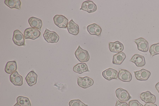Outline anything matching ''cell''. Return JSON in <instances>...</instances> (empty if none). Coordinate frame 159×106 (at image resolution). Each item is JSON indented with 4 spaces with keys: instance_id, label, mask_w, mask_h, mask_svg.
<instances>
[{
    "instance_id": "obj_6",
    "label": "cell",
    "mask_w": 159,
    "mask_h": 106,
    "mask_svg": "<svg viewBox=\"0 0 159 106\" xmlns=\"http://www.w3.org/2000/svg\"><path fill=\"white\" fill-rule=\"evenodd\" d=\"M115 93L117 97L122 102L127 101L131 98L128 91L121 88L117 89Z\"/></svg>"
},
{
    "instance_id": "obj_3",
    "label": "cell",
    "mask_w": 159,
    "mask_h": 106,
    "mask_svg": "<svg viewBox=\"0 0 159 106\" xmlns=\"http://www.w3.org/2000/svg\"><path fill=\"white\" fill-rule=\"evenodd\" d=\"M41 35L40 32L34 28H28L25 30L24 32L25 39H35L39 37Z\"/></svg>"
},
{
    "instance_id": "obj_8",
    "label": "cell",
    "mask_w": 159,
    "mask_h": 106,
    "mask_svg": "<svg viewBox=\"0 0 159 106\" xmlns=\"http://www.w3.org/2000/svg\"><path fill=\"white\" fill-rule=\"evenodd\" d=\"M118 72L116 70L111 68L105 70L102 73L103 77L108 81L118 79Z\"/></svg>"
},
{
    "instance_id": "obj_30",
    "label": "cell",
    "mask_w": 159,
    "mask_h": 106,
    "mask_svg": "<svg viewBox=\"0 0 159 106\" xmlns=\"http://www.w3.org/2000/svg\"><path fill=\"white\" fill-rule=\"evenodd\" d=\"M144 106H157V105L153 103H146L144 104Z\"/></svg>"
},
{
    "instance_id": "obj_14",
    "label": "cell",
    "mask_w": 159,
    "mask_h": 106,
    "mask_svg": "<svg viewBox=\"0 0 159 106\" xmlns=\"http://www.w3.org/2000/svg\"><path fill=\"white\" fill-rule=\"evenodd\" d=\"M109 48L110 51L113 53L121 52L124 49L123 44L118 41L109 43Z\"/></svg>"
},
{
    "instance_id": "obj_24",
    "label": "cell",
    "mask_w": 159,
    "mask_h": 106,
    "mask_svg": "<svg viewBox=\"0 0 159 106\" xmlns=\"http://www.w3.org/2000/svg\"><path fill=\"white\" fill-rule=\"evenodd\" d=\"M4 3L11 8L20 9L21 2L20 0H5Z\"/></svg>"
},
{
    "instance_id": "obj_12",
    "label": "cell",
    "mask_w": 159,
    "mask_h": 106,
    "mask_svg": "<svg viewBox=\"0 0 159 106\" xmlns=\"http://www.w3.org/2000/svg\"><path fill=\"white\" fill-rule=\"evenodd\" d=\"M141 99L145 103H154L156 101L155 96L147 91L142 93L140 95Z\"/></svg>"
},
{
    "instance_id": "obj_25",
    "label": "cell",
    "mask_w": 159,
    "mask_h": 106,
    "mask_svg": "<svg viewBox=\"0 0 159 106\" xmlns=\"http://www.w3.org/2000/svg\"><path fill=\"white\" fill-rule=\"evenodd\" d=\"M17 103L20 106H31V104L29 99L27 97L19 96L16 98Z\"/></svg>"
},
{
    "instance_id": "obj_5",
    "label": "cell",
    "mask_w": 159,
    "mask_h": 106,
    "mask_svg": "<svg viewBox=\"0 0 159 106\" xmlns=\"http://www.w3.org/2000/svg\"><path fill=\"white\" fill-rule=\"evenodd\" d=\"M54 24L61 28H66L68 23V19L64 16L61 15H56L53 18Z\"/></svg>"
},
{
    "instance_id": "obj_28",
    "label": "cell",
    "mask_w": 159,
    "mask_h": 106,
    "mask_svg": "<svg viewBox=\"0 0 159 106\" xmlns=\"http://www.w3.org/2000/svg\"><path fill=\"white\" fill-rule=\"evenodd\" d=\"M129 106H144L137 100H133L129 102Z\"/></svg>"
},
{
    "instance_id": "obj_2",
    "label": "cell",
    "mask_w": 159,
    "mask_h": 106,
    "mask_svg": "<svg viewBox=\"0 0 159 106\" xmlns=\"http://www.w3.org/2000/svg\"><path fill=\"white\" fill-rule=\"evenodd\" d=\"M45 40L48 43H56L58 42L59 37L55 32L51 31L46 28L43 35Z\"/></svg>"
},
{
    "instance_id": "obj_29",
    "label": "cell",
    "mask_w": 159,
    "mask_h": 106,
    "mask_svg": "<svg viewBox=\"0 0 159 106\" xmlns=\"http://www.w3.org/2000/svg\"><path fill=\"white\" fill-rule=\"evenodd\" d=\"M115 106H129V105L127 103L121 102L117 99Z\"/></svg>"
},
{
    "instance_id": "obj_20",
    "label": "cell",
    "mask_w": 159,
    "mask_h": 106,
    "mask_svg": "<svg viewBox=\"0 0 159 106\" xmlns=\"http://www.w3.org/2000/svg\"><path fill=\"white\" fill-rule=\"evenodd\" d=\"M67 27L69 33L73 35H77L79 32V25L74 22L73 19L68 22Z\"/></svg>"
},
{
    "instance_id": "obj_16",
    "label": "cell",
    "mask_w": 159,
    "mask_h": 106,
    "mask_svg": "<svg viewBox=\"0 0 159 106\" xmlns=\"http://www.w3.org/2000/svg\"><path fill=\"white\" fill-rule=\"evenodd\" d=\"M118 79L123 82H129L132 79L131 73L125 69H120L118 74Z\"/></svg>"
},
{
    "instance_id": "obj_27",
    "label": "cell",
    "mask_w": 159,
    "mask_h": 106,
    "mask_svg": "<svg viewBox=\"0 0 159 106\" xmlns=\"http://www.w3.org/2000/svg\"><path fill=\"white\" fill-rule=\"evenodd\" d=\"M69 106H88L78 99H73L70 100L69 103Z\"/></svg>"
},
{
    "instance_id": "obj_18",
    "label": "cell",
    "mask_w": 159,
    "mask_h": 106,
    "mask_svg": "<svg viewBox=\"0 0 159 106\" xmlns=\"http://www.w3.org/2000/svg\"><path fill=\"white\" fill-rule=\"evenodd\" d=\"M28 21L29 25L31 27L36 28L41 31L43 23L40 19L32 16L29 19Z\"/></svg>"
},
{
    "instance_id": "obj_31",
    "label": "cell",
    "mask_w": 159,
    "mask_h": 106,
    "mask_svg": "<svg viewBox=\"0 0 159 106\" xmlns=\"http://www.w3.org/2000/svg\"><path fill=\"white\" fill-rule=\"evenodd\" d=\"M155 88L157 91L159 93V82L156 84Z\"/></svg>"
},
{
    "instance_id": "obj_26",
    "label": "cell",
    "mask_w": 159,
    "mask_h": 106,
    "mask_svg": "<svg viewBox=\"0 0 159 106\" xmlns=\"http://www.w3.org/2000/svg\"><path fill=\"white\" fill-rule=\"evenodd\" d=\"M149 52L152 57L159 54V43L152 45L150 47Z\"/></svg>"
},
{
    "instance_id": "obj_1",
    "label": "cell",
    "mask_w": 159,
    "mask_h": 106,
    "mask_svg": "<svg viewBox=\"0 0 159 106\" xmlns=\"http://www.w3.org/2000/svg\"><path fill=\"white\" fill-rule=\"evenodd\" d=\"M75 54L76 58L80 62H87L89 60V55L88 52L83 49L80 45L78 46Z\"/></svg>"
},
{
    "instance_id": "obj_15",
    "label": "cell",
    "mask_w": 159,
    "mask_h": 106,
    "mask_svg": "<svg viewBox=\"0 0 159 106\" xmlns=\"http://www.w3.org/2000/svg\"><path fill=\"white\" fill-rule=\"evenodd\" d=\"M129 61L134 63L138 67H142L145 64L144 57L138 54H134L129 60Z\"/></svg>"
},
{
    "instance_id": "obj_32",
    "label": "cell",
    "mask_w": 159,
    "mask_h": 106,
    "mask_svg": "<svg viewBox=\"0 0 159 106\" xmlns=\"http://www.w3.org/2000/svg\"><path fill=\"white\" fill-rule=\"evenodd\" d=\"M13 106H20L17 103H16Z\"/></svg>"
},
{
    "instance_id": "obj_10",
    "label": "cell",
    "mask_w": 159,
    "mask_h": 106,
    "mask_svg": "<svg viewBox=\"0 0 159 106\" xmlns=\"http://www.w3.org/2000/svg\"><path fill=\"white\" fill-rule=\"evenodd\" d=\"M134 41L136 44L138 50L143 52H147L148 49V43L144 38L140 37L134 40Z\"/></svg>"
},
{
    "instance_id": "obj_21",
    "label": "cell",
    "mask_w": 159,
    "mask_h": 106,
    "mask_svg": "<svg viewBox=\"0 0 159 106\" xmlns=\"http://www.w3.org/2000/svg\"><path fill=\"white\" fill-rule=\"evenodd\" d=\"M73 71L76 73L81 74L84 72L89 71L87 64L84 63H80L75 65L73 68Z\"/></svg>"
},
{
    "instance_id": "obj_13",
    "label": "cell",
    "mask_w": 159,
    "mask_h": 106,
    "mask_svg": "<svg viewBox=\"0 0 159 106\" xmlns=\"http://www.w3.org/2000/svg\"><path fill=\"white\" fill-rule=\"evenodd\" d=\"M10 81L14 85L21 86L23 84L22 77L19 75L17 71L11 73L10 76Z\"/></svg>"
},
{
    "instance_id": "obj_9",
    "label": "cell",
    "mask_w": 159,
    "mask_h": 106,
    "mask_svg": "<svg viewBox=\"0 0 159 106\" xmlns=\"http://www.w3.org/2000/svg\"><path fill=\"white\" fill-rule=\"evenodd\" d=\"M97 9V6L92 1L87 0L84 2L80 10L86 11L90 13L95 12Z\"/></svg>"
},
{
    "instance_id": "obj_11",
    "label": "cell",
    "mask_w": 159,
    "mask_h": 106,
    "mask_svg": "<svg viewBox=\"0 0 159 106\" xmlns=\"http://www.w3.org/2000/svg\"><path fill=\"white\" fill-rule=\"evenodd\" d=\"M134 72L136 78L139 81L147 80L151 75L149 71L144 69H142L139 71H134Z\"/></svg>"
},
{
    "instance_id": "obj_19",
    "label": "cell",
    "mask_w": 159,
    "mask_h": 106,
    "mask_svg": "<svg viewBox=\"0 0 159 106\" xmlns=\"http://www.w3.org/2000/svg\"><path fill=\"white\" fill-rule=\"evenodd\" d=\"M38 76L33 71H30L25 78V80L28 85L31 86L35 85L37 82Z\"/></svg>"
},
{
    "instance_id": "obj_23",
    "label": "cell",
    "mask_w": 159,
    "mask_h": 106,
    "mask_svg": "<svg viewBox=\"0 0 159 106\" xmlns=\"http://www.w3.org/2000/svg\"><path fill=\"white\" fill-rule=\"evenodd\" d=\"M17 69L16 62L15 61L7 62L6 65L5 71L8 74L12 73L16 71Z\"/></svg>"
},
{
    "instance_id": "obj_7",
    "label": "cell",
    "mask_w": 159,
    "mask_h": 106,
    "mask_svg": "<svg viewBox=\"0 0 159 106\" xmlns=\"http://www.w3.org/2000/svg\"><path fill=\"white\" fill-rule=\"evenodd\" d=\"M77 84L80 87L85 89L93 85V80L90 78L86 76L83 77H77Z\"/></svg>"
},
{
    "instance_id": "obj_22",
    "label": "cell",
    "mask_w": 159,
    "mask_h": 106,
    "mask_svg": "<svg viewBox=\"0 0 159 106\" xmlns=\"http://www.w3.org/2000/svg\"><path fill=\"white\" fill-rule=\"evenodd\" d=\"M125 58L126 55L124 53L122 52L118 53L113 55L112 63L115 64H121Z\"/></svg>"
},
{
    "instance_id": "obj_4",
    "label": "cell",
    "mask_w": 159,
    "mask_h": 106,
    "mask_svg": "<svg viewBox=\"0 0 159 106\" xmlns=\"http://www.w3.org/2000/svg\"><path fill=\"white\" fill-rule=\"evenodd\" d=\"M24 36L22 32L18 30L14 31L12 40L14 44L18 46L25 45Z\"/></svg>"
},
{
    "instance_id": "obj_17",
    "label": "cell",
    "mask_w": 159,
    "mask_h": 106,
    "mask_svg": "<svg viewBox=\"0 0 159 106\" xmlns=\"http://www.w3.org/2000/svg\"><path fill=\"white\" fill-rule=\"evenodd\" d=\"M87 30L89 33L91 35H95L100 36L102 32L101 27L96 23L88 25Z\"/></svg>"
}]
</instances>
